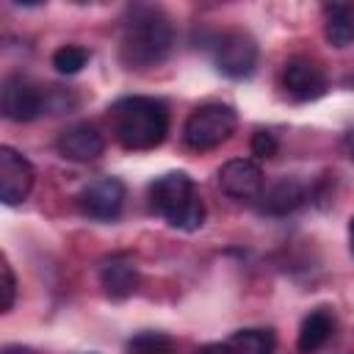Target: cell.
Returning <instances> with one entry per match:
<instances>
[{"instance_id": "obj_18", "label": "cell", "mask_w": 354, "mask_h": 354, "mask_svg": "<svg viewBox=\"0 0 354 354\" xmlns=\"http://www.w3.org/2000/svg\"><path fill=\"white\" fill-rule=\"evenodd\" d=\"M127 348H130V354H174L171 337H166L160 332H144V335L133 337Z\"/></svg>"}, {"instance_id": "obj_13", "label": "cell", "mask_w": 354, "mask_h": 354, "mask_svg": "<svg viewBox=\"0 0 354 354\" xmlns=\"http://www.w3.org/2000/svg\"><path fill=\"white\" fill-rule=\"evenodd\" d=\"M332 335H335V318H332L329 310L318 307L299 326V351L301 354H315L318 348H324L329 343Z\"/></svg>"}, {"instance_id": "obj_7", "label": "cell", "mask_w": 354, "mask_h": 354, "mask_svg": "<svg viewBox=\"0 0 354 354\" xmlns=\"http://www.w3.org/2000/svg\"><path fill=\"white\" fill-rule=\"evenodd\" d=\"M257 44L243 30H227L216 41V66L227 77H246L254 72Z\"/></svg>"}, {"instance_id": "obj_16", "label": "cell", "mask_w": 354, "mask_h": 354, "mask_svg": "<svg viewBox=\"0 0 354 354\" xmlns=\"http://www.w3.org/2000/svg\"><path fill=\"white\" fill-rule=\"evenodd\" d=\"M224 346L230 354H274L277 337L271 329H241Z\"/></svg>"}, {"instance_id": "obj_17", "label": "cell", "mask_w": 354, "mask_h": 354, "mask_svg": "<svg viewBox=\"0 0 354 354\" xmlns=\"http://www.w3.org/2000/svg\"><path fill=\"white\" fill-rule=\"evenodd\" d=\"M88 64V50L80 44H64L53 53V66L61 75H75Z\"/></svg>"}, {"instance_id": "obj_11", "label": "cell", "mask_w": 354, "mask_h": 354, "mask_svg": "<svg viewBox=\"0 0 354 354\" xmlns=\"http://www.w3.org/2000/svg\"><path fill=\"white\" fill-rule=\"evenodd\" d=\"M58 152L66 158V160H75V163H88V160H97L105 149V138L102 133L88 124V122H77L66 130L58 133V141H55Z\"/></svg>"}, {"instance_id": "obj_19", "label": "cell", "mask_w": 354, "mask_h": 354, "mask_svg": "<svg viewBox=\"0 0 354 354\" xmlns=\"http://www.w3.org/2000/svg\"><path fill=\"white\" fill-rule=\"evenodd\" d=\"M0 279H3L0 282V310L8 313L14 304V296H17V279H14V271L6 260L0 263Z\"/></svg>"}, {"instance_id": "obj_4", "label": "cell", "mask_w": 354, "mask_h": 354, "mask_svg": "<svg viewBox=\"0 0 354 354\" xmlns=\"http://www.w3.org/2000/svg\"><path fill=\"white\" fill-rule=\"evenodd\" d=\"M235 111L230 105L221 102H207L199 105L183 124V138L191 149H213L218 144H224L232 133H235Z\"/></svg>"}, {"instance_id": "obj_2", "label": "cell", "mask_w": 354, "mask_h": 354, "mask_svg": "<svg viewBox=\"0 0 354 354\" xmlns=\"http://www.w3.org/2000/svg\"><path fill=\"white\" fill-rule=\"evenodd\" d=\"M111 127L124 149H155L169 133V111L155 97H122L111 105Z\"/></svg>"}, {"instance_id": "obj_14", "label": "cell", "mask_w": 354, "mask_h": 354, "mask_svg": "<svg viewBox=\"0 0 354 354\" xmlns=\"http://www.w3.org/2000/svg\"><path fill=\"white\" fill-rule=\"evenodd\" d=\"M304 199H307V191H304V185H301L299 180H293V177H282V180H277L271 188L263 191V207H266L268 213H290V210H296Z\"/></svg>"}, {"instance_id": "obj_5", "label": "cell", "mask_w": 354, "mask_h": 354, "mask_svg": "<svg viewBox=\"0 0 354 354\" xmlns=\"http://www.w3.org/2000/svg\"><path fill=\"white\" fill-rule=\"evenodd\" d=\"M124 183L119 177H97L75 196L77 210L94 221H113L124 207Z\"/></svg>"}, {"instance_id": "obj_22", "label": "cell", "mask_w": 354, "mask_h": 354, "mask_svg": "<svg viewBox=\"0 0 354 354\" xmlns=\"http://www.w3.org/2000/svg\"><path fill=\"white\" fill-rule=\"evenodd\" d=\"M348 243H351V252H354V216H351V224H348Z\"/></svg>"}, {"instance_id": "obj_1", "label": "cell", "mask_w": 354, "mask_h": 354, "mask_svg": "<svg viewBox=\"0 0 354 354\" xmlns=\"http://www.w3.org/2000/svg\"><path fill=\"white\" fill-rule=\"evenodd\" d=\"M171 44H174V28L169 17L158 8L138 6L130 11L122 28L119 55L130 69H147L166 61V55L171 53Z\"/></svg>"}, {"instance_id": "obj_12", "label": "cell", "mask_w": 354, "mask_h": 354, "mask_svg": "<svg viewBox=\"0 0 354 354\" xmlns=\"http://www.w3.org/2000/svg\"><path fill=\"white\" fill-rule=\"evenodd\" d=\"M100 282L105 288V293L111 299H124L136 290L138 285V268H136V260L124 252H116L111 257L102 260L100 266Z\"/></svg>"}, {"instance_id": "obj_10", "label": "cell", "mask_w": 354, "mask_h": 354, "mask_svg": "<svg viewBox=\"0 0 354 354\" xmlns=\"http://www.w3.org/2000/svg\"><path fill=\"white\" fill-rule=\"evenodd\" d=\"M282 86H285V91H288L293 100L307 102V100H315V97L324 94V88H326V75H324V69H321L315 61L299 55V58H290V61L285 64Z\"/></svg>"}, {"instance_id": "obj_9", "label": "cell", "mask_w": 354, "mask_h": 354, "mask_svg": "<svg viewBox=\"0 0 354 354\" xmlns=\"http://www.w3.org/2000/svg\"><path fill=\"white\" fill-rule=\"evenodd\" d=\"M218 188L238 202L260 199L263 196V171L249 158H232L218 169Z\"/></svg>"}, {"instance_id": "obj_8", "label": "cell", "mask_w": 354, "mask_h": 354, "mask_svg": "<svg viewBox=\"0 0 354 354\" xmlns=\"http://www.w3.org/2000/svg\"><path fill=\"white\" fill-rule=\"evenodd\" d=\"M33 180L36 171L30 160L11 147H0V199L6 205H19L22 199H28Z\"/></svg>"}, {"instance_id": "obj_21", "label": "cell", "mask_w": 354, "mask_h": 354, "mask_svg": "<svg viewBox=\"0 0 354 354\" xmlns=\"http://www.w3.org/2000/svg\"><path fill=\"white\" fill-rule=\"evenodd\" d=\"M199 354H230V351H227V346H205Z\"/></svg>"}, {"instance_id": "obj_3", "label": "cell", "mask_w": 354, "mask_h": 354, "mask_svg": "<svg viewBox=\"0 0 354 354\" xmlns=\"http://www.w3.org/2000/svg\"><path fill=\"white\" fill-rule=\"evenodd\" d=\"M149 205L177 230H196L205 221V202L185 171L160 174L149 185Z\"/></svg>"}, {"instance_id": "obj_20", "label": "cell", "mask_w": 354, "mask_h": 354, "mask_svg": "<svg viewBox=\"0 0 354 354\" xmlns=\"http://www.w3.org/2000/svg\"><path fill=\"white\" fill-rule=\"evenodd\" d=\"M252 152H254L257 158H271V155L277 152V138H274V133H268V130H254V136H252Z\"/></svg>"}, {"instance_id": "obj_6", "label": "cell", "mask_w": 354, "mask_h": 354, "mask_svg": "<svg viewBox=\"0 0 354 354\" xmlns=\"http://www.w3.org/2000/svg\"><path fill=\"white\" fill-rule=\"evenodd\" d=\"M47 108V94L22 75H8L0 88V111L11 122H30Z\"/></svg>"}, {"instance_id": "obj_23", "label": "cell", "mask_w": 354, "mask_h": 354, "mask_svg": "<svg viewBox=\"0 0 354 354\" xmlns=\"http://www.w3.org/2000/svg\"><path fill=\"white\" fill-rule=\"evenodd\" d=\"M348 152H351V158H354V133L348 136Z\"/></svg>"}, {"instance_id": "obj_15", "label": "cell", "mask_w": 354, "mask_h": 354, "mask_svg": "<svg viewBox=\"0 0 354 354\" xmlns=\"http://www.w3.org/2000/svg\"><path fill=\"white\" fill-rule=\"evenodd\" d=\"M326 14V39L335 47H346L354 41V3H332L324 8Z\"/></svg>"}]
</instances>
